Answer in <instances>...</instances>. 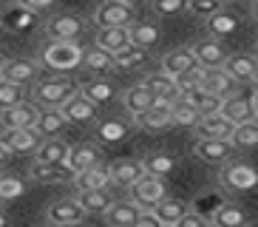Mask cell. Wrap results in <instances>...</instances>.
Segmentation results:
<instances>
[{
	"mask_svg": "<svg viewBox=\"0 0 258 227\" xmlns=\"http://www.w3.org/2000/svg\"><path fill=\"white\" fill-rule=\"evenodd\" d=\"M85 60V48L77 40H48V45L40 54V63L54 71H71L80 68Z\"/></svg>",
	"mask_w": 258,
	"mask_h": 227,
	"instance_id": "cell-1",
	"label": "cell"
},
{
	"mask_svg": "<svg viewBox=\"0 0 258 227\" xmlns=\"http://www.w3.org/2000/svg\"><path fill=\"white\" fill-rule=\"evenodd\" d=\"M80 85H74L69 77H46V80H40L31 91V99L37 102L40 108H62L74 97Z\"/></svg>",
	"mask_w": 258,
	"mask_h": 227,
	"instance_id": "cell-2",
	"label": "cell"
},
{
	"mask_svg": "<svg viewBox=\"0 0 258 227\" xmlns=\"http://www.w3.org/2000/svg\"><path fill=\"white\" fill-rule=\"evenodd\" d=\"M219 182L221 188L230 190V193H247V190L258 188V171L250 165V162H224V167L219 171Z\"/></svg>",
	"mask_w": 258,
	"mask_h": 227,
	"instance_id": "cell-3",
	"label": "cell"
},
{
	"mask_svg": "<svg viewBox=\"0 0 258 227\" xmlns=\"http://www.w3.org/2000/svg\"><path fill=\"white\" fill-rule=\"evenodd\" d=\"M131 199L142 207V210H153L162 199H167V185H165V176H156V174H145L139 176L134 185L128 188Z\"/></svg>",
	"mask_w": 258,
	"mask_h": 227,
	"instance_id": "cell-4",
	"label": "cell"
},
{
	"mask_svg": "<svg viewBox=\"0 0 258 227\" xmlns=\"http://www.w3.org/2000/svg\"><path fill=\"white\" fill-rule=\"evenodd\" d=\"M94 23H97V29L131 26V23H137V6H131L125 0H102L94 12Z\"/></svg>",
	"mask_w": 258,
	"mask_h": 227,
	"instance_id": "cell-5",
	"label": "cell"
},
{
	"mask_svg": "<svg viewBox=\"0 0 258 227\" xmlns=\"http://www.w3.org/2000/svg\"><path fill=\"white\" fill-rule=\"evenodd\" d=\"M40 63L26 60V57H6L0 63V80L9 83H20V85H37L40 83Z\"/></svg>",
	"mask_w": 258,
	"mask_h": 227,
	"instance_id": "cell-6",
	"label": "cell"
},
{
	"mask_svg": "<svg viewBox=\"0 0 258 227\" xmlns=\"http://www.w3.org/2000/svg\"><path fill=\"white\" fill-rule=\"evenodd\" d=\"M0 139H6L15 153H23V156H37V151L43 148L46 142V134L40 128H3V136Z\"/></svg>",
	"mask_w": 258,
	"mask_h": 227,
	"instance_id": "cell-7",
	"label": "cell"
},
{
	"mask_svg": "<svg viewBox=\"0 0 258 227\" xmlns=\"http://www.w3.org/2000/svg\"><path fill=\"white\" fill-rule=\"evenodd\" d=\"M40 114H43V108L34 99H23L20 105L0 111V125L3 128H37Z\"/></svg>",
	"mask_w": 258,
	"mask_h": 227,
	"instance_id": "cell-8",
	"label": "cell"
},
{
	"mask_svg": "<svg viewBox=\"0 0 258 227\" xmlns=\"http://www.w3.org/2000/svg\"><path fill=\"white\" fill-rule=\"evenodd\" d=\"M62 114L69 117L71 125H83V128H88V125L94 128V125L99 122V105H97V102H91L83 91H77L74 97L62 105Z\"/></svg>",
	"mask_w": 258,
	"mask_h": 227,
	"instance_id": "cell-9",
	"label": "cell"
},
{
	"mask_svg": "<svg viewBox=\"0 0 258 227\" xmlns=\"http://www.w3.org/2000/svg\"><path fill=\"white\" fill-rule=\"evenodd\" d=\"M233 151H235V145L230 139H210V136H199V142L193 145L196 159L210 162V165H224Z\"/></svg>",
	"mask_w": 258,
	"mask_h": 227,
	"instance_id": "cell-10",
	"label": "cell"
},
{
	"mask_svg": "<svg viewBox=\"0 0 258 227\" xmlns=\"http://www.w3.org/2000/svg\"><path fill=\"white\" fill-rule=\"evenodd\" d=\"M131 131H134V122L111 117V120H99L97 125H94V139H97L99 145H119L131 136Z\"/></svg>",
	"mask_w": 258,
	"mask_h": 227,
	"instance_id": "cell-11",
	"label": "cell"
},
{
	"mask_svg": "<svg viewBox=\"0 0 258 227\" xmlns=\"http://www.w3.org/2000/svg\"><path fill=\"white\" fill-rule=\"evenodd\" d=\"M74 176L77 174L66 162L62 165H46V162L34 159V165L29 167V179L37 182V185H69V182H74Z\"/></svg>",
	"mask_w": 258,
	"mask_h": 227,
	"instance_id": "cell-12",
	"label": "cell"
},
{
	"mask_svg": "<svg viewBox=\"0 0 258 227\" xmlns=\"http://www.w3.org/2000/svg\"><path fill=\"white\" fill-rule=\"evenodd\" d=\"M66 165L80 174V171H88L94 165H102V145L99 142H77L71 145V153L66 159Z\"/></svg>",
	"mask_w": 258,
	"mask_h": 227,
	"instance_id": "cell-13",
	"label": "cell"
},
{
	"mask_svg": "<svg viewBox=\"0 0 258 227\" xmlns=\"http://www.w3.org/2000/svg\"><path fill=\"white\" fill-rule=\"evenodd\" d=\"M85 31V23L77 15H57L46 20V37L48 40H80Z\"/></svg>",
	"mask_w": 258,
	"mask_h": 227,
	"instance_id": "cell-14",
	"label": "cell"
},
{
	"mask_svg": "<svg viewBox=\"0 0 258 227\" xmlns=\"http://www.w3.org/2000/svg\"><path fill=\"white\" fill-rule=\"evenodd\" d=\"M88 216L80 199H60L46 207V221L48 224H69V221H83Z\"/></svg>",
	"mask_w": 258,
	"mask_h": 227,
	"instance_id": "cell-15",
	"label": "cell"
},
{
	"mask_svg": "<svg viewBox=\"0 0 258 227\" xmlns=\"http://www.w3.org/2000/svg\"><path fill=\"white\" fill-rule=\"evenodd\" d=\"M137 120L139 128L145 131H162L167 125H173V102H167V99H156V105L148 108L145 114L134 117Z\"/></svg>",
	"mask_w": 258,
	"mask_h": 227,
	"instance_id": "cell-16",
	"label": "cell"
},
{
	"mask_svg": "<svg viewBox=\"0 0 258 227\" xmlns=\"http://www.w3.org/2000/svg\"><path fill=\"white\" fill-rule=\"evenodd\" d=\"M108 171H111V182H114L116 188H131L139 176L148 174L142 165V159H114L108 165Z\"/></svg>",
	"mask_w": 258,
	"mask_h": 227,
	"instance_id": "cell-17",
	"label": "cell"
},
{
	"mask_svg": "<svg viewBox=\"0 0 258 227\" xmlns=\"http://www.w3.org/2000/svg\"><path fill=\"white\" fill-rule=\"evenodd\" d=\"M102 216H105L108 227H137L139 216H142V207L134 199H128V202H114Z\"/></svg>",
	"mask_w": 258,
	"mask_h": 227,
	"instance_id": "cell-18",
	"label": "cell"
},
{
	"mask_svg": "<svg viewBox=\"0 0 258 227\" xmlns=\"http://www.w3.org/2000/svg\"><path fill=\"white\" fill-rule=\"evenodd\" d=\"M97 45L105 48L111 54L125 51L128 45H134L131 40V26H105V29H97Z\"/></svg>",
	"mask_w": 258,
	"mask_h": 227,
	"instance_id": "cell-19",
	"label": "cell"
},
{
	"mask_svg": "<svg viewBox=\"0 0 258 227\" xmlns=\"http://www.w3.org/2000/svg\"><path fill=\"white\" fill-rule=\"evenodd\" d=\"M37 26V12L20 6V3H12V6L3 12V29L12 31V34H23V31H31Z\"/></svg>",
	"mask_w": 258,
	"mask_h": 227,
	"instance_id": "cell-20",
	"label": "cell"
},
{
	"mask_svg": "<svg viewBox=\"0 0 258 227\" xmlns=\"http://www.w3.org/2000/svg\"><path fill=\"white\" fill-rule=\"evenodd\" d=\"M162 68H165L167 74L176 77V74H182V71H196V68H202V63L196 57V48L182 45V48H173V51H167L162 57Z\"/></svg>",
	"mask_w": 258,
	"mask_h": 227,
	"instance_id": "cell-21",
	"label": "cell"
},
{
	"mask_svg": "<svg viewBox=\"0 0 258 227\" xmlns=\"http://www.w3.org/2000/svg\"><path fill=\"white\" fill-rule=\"evenodd\" d=\"M122 105H125L128 114L139 117V114H145L148 108L156 105V94H153L145 83H137V85H131L128 91H122Z\"/></svg>",
	"mask_w": 258,
	"mask_h": 227,
	"instance_id": "cell-22",
	"label": "cell"
},
{
	"mask_svg": "<svg viewBox=\"0 0 258 227\" xmlns=\"http://www.w3.org/2000/svg\"><path fill=\"white\" fill-rule=\"evenodd\" d=\"M148 88L156 94V99H167V102H176V99L182 97V91H179V85H176V77L167 74L165 68L162 71H153V74H145L142 80Z\"/></svg>",
	"mask_w": 258,
	"mask_h": 227,
	"instance_id": "cell-23",
	"label": "cell"
},
{
	"mask_svg": "<svg viewBox=\"0 0 258 227\" xmlns=\"http://www.w3.org/2000/svg\"><path fill=\"white\" fill-rule=\"evenodd\" d=\"M202 88L219 97L235 94V80L227 74V68H202Z\"/></svg>",
	"mask_w": 258,
	"mask_h": 227,
	"instance_id": "cell-24",
	"label": "cell"
},
{
	"mask_svg": "<svg viewBox=\"0 0 258 227\" xmlns=\"http://www.w3.org/2000/svg\"><path fill=\"white\" fill-rule=\"evenodd\" d=\"M221 114H224V117L233 122V125H244V122H250V120H258V117H255V108H252V99L238 97V94H230V97H224Z\"/></svg>",
	"mask_w": 258,
	"mask_h": 227,
	"instance_id": "cell-25",
	"label": "cell"
},
{
	"mask_svg": "<svg viewBox=\"0 0 258 227\" xmlns=\"http://www.w3.org/2000/svg\"><path fill=\"white\" fill-rule=\"evenodd\" d=\"M207 34L216 40H224V37H233L235 31H238V26H241V20H238V15H233V12H227V9H219L213 17H207Z\"/></svg>",
	"mask_w": 258,
	"mask_h": 227,
	"instance_id": "cell-26",
	"label": "cell"
},
{
	"mask_svg": "<svg viewBox=\"0 0 258 227\" xmlns=\"http://www.w3.org/2000/svg\"><path fill=\"white\" fill-rule=\"evenodd\" d=\"M77 190H99V188H111L114 182H111V171L108 165H94L88 171H80L71 182Z\"/></svg>",
	"mask_w": 258,
	"mask_h": 227,
	"instance_id": "cell-27",
	"label": "cell"
},
{
	"mask_svg": "<svg viewBox=\"0 0 258 227\" xmlns=\"http://www.w3.org/2000/svg\"><path fill=\"white\" fill-rule=\"evenodd\" d=\"M224 68H227V74L233 77L235 83H252L255 71H258V60L250 57V54H230Z\"/></svg>",
	"mask_w": 258,
	"mask_h": 227,
	"instance_id": "cell-28",
	"label": "cell"
},
{
	"mask_svg": "<svg viewBox=\"0 0 258 227\" xmlns=\"http://www.w3.org/2000/svg\"><path fill=\"white\" fill-rule=\"evenodd\" d=\"M196 131H199V136H210V139H230L235 125L224 117V114H207V117H202Z\"/></svg>",
	"mask_w": 258,
	"mask_h": 227,
	"instance_id": "cell-29",
	"label": "cell"
},
{
	"mask_svg": "<svg viewBox=\"0 0 258 227\" xmlns=\"http://www.w3.org/2000/svg\"><path fill=\"white\" fill-rule=\"evenodd\" d=\"M193 48H196V57L202 63V68H224V63H227V51L221 48V43L216 37L202 40Z\"/></svg>",
	"mask_w": 258,
	"mask_h": 227,
	"instance_id": "cell-30",
	"label": "cell"
},
{
	"mask_svg": "<svg viewBox=\"0 0 258 227\" xmlns=\"http://www.w3.org/2000/svg\"><path fill=\"white\" fill-rule=\"evenodd\" d=\"M210 221H213V227H244V224H250V216H247V210L241 204L224 202Z\"/></svg>",
	"mask_w": 258,
	"mask_h": 227,
	"instance_id": "cell-31",
	"label": "cell"
},
{
	"mask_svg": "<svg viewBox=\"0 0 258 227\" xmlns=\"http://www.w3.org/2000/svg\"><path fill=\"white\" fill-rule=\"evenodd\" d=\"M71 153V145L66 142V139H60V136H51V139H46L43 142V148L37 151V162H46V165H62L66 159H69Z\"/></svg>",
	"mask_w": 258,
	"mask_h": 227,
	"instance_id": "cell-32",
	"label": "cell"
},
{
	"mask_svg": "<svg viewBox=\"0 0 258 227\" xmlns=\"http://www.w3.org/2000/svg\"><path fill=\"white\" fill-rule=\"evenodd\" d=\"M80 91H83L85 97L91 99V102H97V105H105V102H111V99L116 97V88L111 80H102V77H97V80H85V83H80Z\"/></svg>",
	"mask_w": 258,
	"mask_h": 227,
	"instance_id": "cell-33",
	"label": "cell"
},
{
	"mask_svg": "<svg viewBox=\"0 0 258 227\" xmlns=\"http://www.w3.org/2000/svg\"><path fill=\"white\" fill-rule=\"evenodd\" d=\"M71 122L69 117L62 114V108H43V114H40V122L37 128L46 134V139H51V136H60L62 131L69 128Z\"/></svg>",
	"mask_w": 258,
	"mask_h": 227,
	"instance_id": "cell-34",
	"label": "cell"
},
{
	"mask_svg": "<svg viewBox=\"0 0 258 227\" xmlns=\"http://www.w3.org/2000/svg\"><path fill=\"white\" fill-rule=\"evenodd\" d=\"M83 66L88 68L91 74H111V71H116L114 54L105 51V48H99V45H94V48H88V51H85Z\"/></svg>",
	"mask_w": 258,
	"mask_h": 227,
	"instance_id": "cell-35",
	"label": "cell"
},
{
	"mask_svg": "<svg viewBox=\"0 0 258 227\" xmlns=\"http://www.w3.org/2000/svg\"><path fill=\"white\" fill-rule=\"evenodd\" d=\"M77 199H80V204H83L88 213H105L108 207L116 202V199L111 196V190H108V188H99V190H77Z\"/></svg>",
	"mask_w": 258,
	"mask_h": 227,
	"instance_id": "cell-36",
	"label": "cell"
},
{
	"mask_svg": "<svg viewBox=\"0 0 258 227\" xmlns=\"http://www.w3.org/2000/svg\"><path fill=\"white\" fill-rule=\"evenodd\" d=\"M131 40H134V45H139V48H153V45L162 40V29L156 23L137 20V23H131Z\"/></svg>",
	"mask_w": 258,
	"mask_h": 227,
	"instance_id": "cell-37",
	"label": "cell"
},
{
	"mask_svg": "<svg viewBox=\"0 0 258 227\" xmlns=\"http://www.w3.org/2000/svg\"><path fill=\"white\" fill-rule=\"evenodd\" d=\"M230 142L235 145V151H252L258 148V120H250L244 125H235Z\"/></svg>",
	"mask_w": 258,
	"mask_h": 227,
	"instance_id": "cell-38",
	"label": "cell"
},
{
	"mask_svg": "<svg viewBox=\"0 0 258 227\" xmlns=\"http://www.w3.org/2000/svg\"><path fill=\"white\" fill-rule=\"evenodd\" d=\"M187 210H190V207H187L184 202H179V199H170V196L162 199V202L153 207V213L162 219V224H179V221H182V216H184Z\"/></svg>",
	"mask_w": 258,
	"mask_h": 227,
	"instance_id": "cell-39",
	"label": "cell"
},
{
	"mask_svg": "<svg viewBox=\"0 0 258 227\" xmlns=\"http://www.w3.org/2000/svg\"><path fill=\"white\" fill-rule=\"evenodd\" d=\"M199 122H202V111L196 105L184 102L182 97L176 99L173 102V125H179V128H196Z\"/></svg>",
	"mask_w": 258,
	"mask_h": 227,
	"instance_id": "cell-40",
	"label": "cell"
},
{
	"mask_svg": "<svg viewBox=\"0 0 258 227\" xmlns=\"http://www.w3.org/2000/svg\"><path fill=\"white\" fill-rule=\"evenodd\" d=\"M227 202V199L221 196L219 190H205V193H199L196 199H193V210L196 213H202V216H207V219H213V216H216V210H219L221 204Z\"/></svg>",
	"mask_w": 258,
	"mask_h": 227,
	"instance_id": "cell-41",
	"label": "cell"
},
{
	"mask_svg": "<svg viewBox=\"0 0 258 227\" xmlns=\"http://www.w3.org/2000/svg\"><path fill=\"white\" fill-rule=\"evenodd\" d=\"M116 60V71H131V68H139L148 63V48H139V45H128L125 51L114 54Z\"/></svg>",
	"mask_w": 258,
	"mask_h": 227,
	"instance_id": "cell-42",
	"label": "cell"
},
{
	"mask_svg": "<svg viewBox=\"0 0 258 227\" xmlns=\"http://www.w3.org/2000/svg\"><path fill=\"white\" fill-rule=\"evenodd\" d=\"M142 165L148 174H156V176H170L176 171V159L170 156V153H148V156L142 159Z\"/></svg>",
	"mask_w": 258,
	"mask_h": 227,
	"instance_id": "cell-43",
	"label": "cell"
},
{
	"mask_svg": "<svg viewBox=\"0 0 258 227\" xmlns=\"http://www.w3.org/2000/svg\"><path fill=\"white\" fill-rule=\"evenodd\" d=\"M26 88H29V85L0 80V108H15V105H20V102L26 99Z\"/></svg>",
	"mask_w": 258,
	"mask_h": 227,
	"instance_id": "cell-44",
	"label": "cell"
},
{
	"mask_svg": "<svg viewBox=\"0 0 258 227\" xmlns=\"http://www.w3.org/2000/svg\"><path fill=\"white\" fill-rule=\"evenodd\" d=\"M23 193H26V182L20 179V176L6 174L0 179V199H3V202H15V199H20Z\"/></svg>",
	"mask_w": 258,
	"mask_h": 227,
	"instance_id": "cell-45",
	"label": "cell"
},
{
	"mask_svg": "<svg viewBox=\"0 0 258 227\" xmlns=\"http://www.w3.org/2000/svg\"><path fill=\"white\" fill-rule=\"evenodd\" d=\"M151 6L156 17H173L184 9H190V0H151Z\"/></svg>",
	"mask_w": 258,
	"mask_h": 227,
	"instance_id": "cell-46",
	"label": "cell"
},
{
	"mask_svg": "<svg viewBox=\"0 0 258 227\" xmlns=\"http://www.w3.org/2000/svg\"><path fill=\"white\" fill-rule=\"evenodd\" d=\"M221 9V0H190V15H196V17H213L216 12Z\"/></svg>",
	"mask_w": 258,
	"mask_h": 227,
	"instance_id": "cell-47",
	"label": "cell"
},
{
	"mask_svg": "<svg viewBox=\"0 0 258 227\" xmlns=\"http://www.w3.org/2000/svg\"><path fill=\"white\" fill-rule=\"evenodd\" d=\"M176 85H179V91H193V88H202V68H196V71H182V74H176Z\"/></svg>",
	"mask_w": 258,
	"mask_h": 227,
	"instance_id": "cell-48",
	"label": "cell"
},
{
	"mask_svg": "<svg viewBox=\"0 0 258 227\" xmlns=\"http://www.w3.org/2000/svg\"><path fill=\"white\" fill-rule=\"evenodd\" d=\"M176 227H213V221L207 219V216H202V213H196L193 207H190V210L184 213L182 221H179Z\"/></svg>",
	"mask_w": 258,
	"mask_h": 227,
	"instance_id": "cell-49",
	"label": "cell"
},
{
	"mask_svg": "<svg viewBox=\"0 0 258 227\" xmlns=\"http://www.w3.org/2000/svg\"><path fill=\"white\" fill-rule=\"evenodd\" d=\"M15 3L31 9V12H37V15H46V12H51V9H54V3H57V0H15Z\"/></svg>",
	"mask_w": 258,
	"mask_h": 227,
	"instance_id": "cell-50",
	"label": "cell"
},
{
	"mask_svg": "<svg viewBox=\"0 0 258 227\" xmlns=\"http://www.w3.org/2000/svg\"><path fill=\"white\" fill-rule=\"evenodd\" d=\"M137 227H162V219L156 216L153 210H142V216H139Z\"/></svg>",
	"mask_w": 258,
	"mask_h": 227,
	"instance_id": "cell-51",
	"label": "cell"
},
{
	"mask_svg": "<svg viewBox=\"0 0 258 227\" xmlns=\"http://www.w3.org/2000/svg\"><path fill=\"white\" fill-rule=\"evenodd\" d=\"M250 17L258 23V0H255V3H250Z\"/></svg>",
	"mask_w": 258,
	"mask_h": 227,
	"instance_id": "cell-52",
	"label": "cell"
},
{
	"mask_svg": "<svg viewBox=\"0 0 258 227\" xmlns=\"http://www.w3.org/2000/svg\"><path fill=\"white\" fill-rule=\"evenodd\" d=\"M252 108H255V117H258V85H255V91H252Z\"/></svg>",
	"mask_w": 258,
	"mask_h": 227,
	"instance_id": "cell-53",
	"label": "cell"
},
{
	"mask_svg": "<svg viewBox=\"0 0 258 227\" xmlns=\"http://www.w3.org/2000/svg\"><path fill=\"white\" fill-rule=\"evenodd\" d=\"M51 227H83V221H69V224H51Z\"/></svg>",
	"mask_w": 258,
	"mask_h": 227,
	"instance_id": "cell-54",
	"label": "cell"
},
{
	"mask_svg": "<svg viewBox=\"0 0 258 227\" xmlns=\"http://www.w3.org/2000/svg\"><path fill=\"white\" fill-rule=\"evenodd\" d=\"M125 3H131V6H142V3H148V0H125Z\"/></svg>",
	"mask_w": 258,
	"mask_h": 227,
	"instance_id": "cell-55",
	"label": "cell"
},
{
	"mask_svg": "<svg viewBox=\"0 0 258 227\" xmlns=\"http://www.w3.org/2000/svg\"><path fill=\"white\" fill-rule=\"evenodd\" d=\"M252 83H255V85H258V71H255V80H252Z\"/></svg>",
	"mask_w": 258,
	"mask_h": 227,
	"instance_id": "cell-56",
	"label": "cell"
},
{
	"mask_svg": "<svg viewBox=\"0 0 258 227\" xmlns=\"http://www.w3.org/2000/svg\"><path fill=\"white\" fill-rule=\"evenodd\" d=\"M162 227H176V224H162Z\"/></svg>",
	"mask_w": 258,
	"mask_h": 227,
	"instance_id": "cell-57",
	"label": "cell"
},
{
	"mask_svg": "<svg viewBox=\"0 0 258 227\" xmlns=\"http://www.w3.org/2000/svg\"><path fill=\"white\" fill-rule=\"evenodd\" d=\"M244 227H252V224H244Z\"/></svg>",
	"mask_w": 258,
	"mask_h": 227,
	"instance_id": "cell-58",
	"label": "cell"
},
{
	"mask_svg": "<svg viewBox=\"0 0 258 227\" xmlns=\"http://www.w3.org/2000/svg\"><path fill=\"white\" fill-rule=\"evenodd\" d=\"M221 3H227V0H221Z\"/></svg>",
	"mask_w": 258,
	"mask_h": 227,
	"instance_id": "cell-59",
	"label": "cell"
},
{
	"mask_svg": "<svg viewBox=\"0 0 258 227\" xmlns=\"http://www.w3.org/2000/svg\"><path fill=\"white\" fill-rule=\"evenodd\" d=\"M250 3H255V0H250Z\"/></svg>",
	"mask_w": 258,
	"mask_h": 227,
	"instance_id": "cell-60",
	"label": "cell"
},
{
	"mask_svg": "<svg viewBox=\"0 0 258 227\" xmlns=\"http://www.w3.org/2000/svg\"><path fill=\"white\" fill-rule=\"evenodd\" d=\"M255 45H258V43H255Z\"/></svg>",
	"mask_w": 258,
	"mask_h": 227,
	"instance_id": "cell-61",
	"label": "cell"
}]
</instances>
